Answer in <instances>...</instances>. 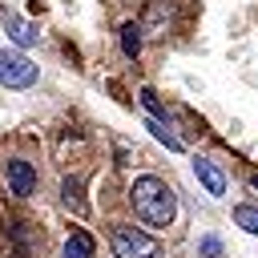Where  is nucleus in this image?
<instances>
[{
  "mask_svg": "<svg viewBox=\"0 0 258 258\" xmlns=\"http://www.w3.org/2000/svg\"><path fill=\"white\" fill-rule=\"evenodd\" d=\"M141 36H145L141 20H125V24H121V48H125V56H129V60H137V56H141Z\"/></svg>",
  "mask_w": 258,
  "mask_h": 258,
  "instance_id": "6e6552de",
  "label": "nucleus"
},
{
  "mask_svg": "<svg viewBox=\"0 0 258 258\" xmlns=\"http://www.w3.org/2000/svg\"><path fill=\"white\" fill-rule=\"evenodd\" d=\"M36 81V64L24 52H8L0 48V85L4 89H28Z\"/></svg>",
  "mask_w": 258,
  "mask_h": 258,
  "instance_id": "7ed1b4c3",
  "label": "nucleus"
},
{
  "mask_svg": "<svg viewBox=\"0 0 258 258\" xmlns=\"http://www.w3.org/2000/svg\"><path fill=\"white\" fill-rule=\"evenodd\" d=\"M4 28H8V36H12L20 48L36 44V24H28L24 16H16V12H4Z\"/></svg>",
  "mask_w": 258,
  "mask_h": 258,
  "instance_id": "0eeeda50",
  "label": "nucleus"
},
{
  "mask_svg": "<svg viewBox=\"0 0 258 258\" xmlns=\"http://www.w3.org/2000/svg\"><path fill=\"white\" fill-rule=\"evenodd\" d=\"M198 250H202V258H218V254H222V242L210 234V238H202V246H198Z\"/></svg>",
  "mask_w": 258,
  "mask_h": 258,
  "instance_id": "ddd939ff",
  "label": "nucleus"
},
{
  "mask_svg": "<svg viewBox=\"0 0 258 258\" xmlns=\"http://www.w3.org/2000/svg\"><path fill=\"white\" fill-rule=\"evenodd\" d=\"M250 185H254V189H258V173H254V177H250Z\"/></svg>",
  "mask_w": 258,
  "mask_h": 258,
  "instance_id": "4468645a",
  "label": "nucleus"
},
{
  "mask_svg": "<svg viewBox=\"0 0 258 258\" xmlns=\"http://www.w3.org/2000/svg\"><path fill=\"white\" fill-rule=\"evenodd\" d=\"M4 185H8V194H16V198H28V194H36V169L28 165V161H8L4 165Z\"/></svg>",
  "mask_w": 258,
  "mask_h": 258,
  "instance_id": "20e7f679",
  "label": "nucleus"
},
{
  "mask_svg": "<svg viewBox=\"0 0 258 258\" xmlns=\"http://www.w3.org/2000/svg\"><path fill=\"white\" fill-rule=\"evenodd\" d=\"M194 177L206 185V194H210V198H222V194H226V173H222L214 161H206V157H194Z\"/></svg>",
  "mask_w": 258,
  "mask_h": 258,
  "instance_id": "39448f33",
  "label": "nucleus"
},
{
  "mask_svg": "<svg viewBox=\"0 0 258 258\" xmlns=\"http://www.w3.org/2000/svg\"><path fill=\"white\" fill-rule=\"evenodd\" d=\"M60 258H93V238H89L85 230H77V234H69V242H64V250H60Z\"/></svg>",
  "mask_w": 258,
  "mask_h": 258,
  "instance_id": "1a4fd4ad",
  "label": "nucleus"
},
{
  "mask_svg": "<svg viewBox=\"0 0 258 258\" xmlns=\"http://www.w3.org/2000/svg\"><path fill=\"white\" fill-rule=\"evenodd\" d=\"M60 202H64L73 214H85V194H81V181H77V177H64V181H60Z\"/></svg>",
  "mask_w": 258,
  "mask_h": 258,
  "instance_id": "9d476101",
  "label": "nucleus"
},
{
  "mask_svg": "<svg viewBox=\"0 0 258 258\" xmlns=\"http://www.w3.org/2000/svg\"><path fill=\"white\" fill-rule=\"evenodd\" d=\"M169 20H173V4H169V0H153L149 12H145V20H141V28H145L149 36H165V32H169Z\"/></svg>",
  "mask_w": 258,
  "mask_h": 258,
  "instance_id": "423d86ee",
  "label": "nucleus"
},
{
  "mask_svg": "<svg viewBox=\"0 0 258 258\" xmlns=\"http://www.w3.org/2000/svg\"><path fill=\"white\" fill-rule=\"evenodd\" d=\"M129 198H133V210H137V218H141L145 226H169L173 214H177L173 189H169L161 177H153V173H141V177L133 181Z\"/></svg>",
  "mask_w": 258,
  "mask_h": 258,
  "instance_id": "f257e3e1",
  "label": "nucleus"
},
{
  "mask_svg": "<svg viewBox=\"0 0 258 258\" xmlns=\"http://www.w3.org/2000/svg\"><path fill=\"white\" fill-rule=\"evenodd\" d=\"M234 222H238L242 230L258 234V206H238V210H234Z\"/></svg>",
  "mask_w": 258,
  "mask_h": 258,
  "instance_id": "f8f14e48",
  "label": "nucleus"
},
{
  "mask_svg": "<svg viewBox=\"0 0 258 258\" xmlns=\"http://www.w3.org/2000/svg\"><path fill=\"white\" fill-rule=\"evenodd\" d=\"M145 129H149V133H153V137H157V141H161L165 149H173V153H181V137H177V133H169V125H165V121H157V117H149V125H145Z\"/></svg>",
  "mask_w": 258,
  "mask_h": 258,
  "instance_id": "9b49d317",
  "label": "nucleus"
},
{
  "mask_svg": "<svg viewBox=\"0 0 258 258\" xmlns=\"http://www.w3.org/2000/svg\"><path fill=\"white\" fill-rule=\"evenodd\" d=\"M113 254L117 258H153L157 242L145 230H137V226H117L113 230Z\"/></svg>",
  "mask_w": 258,
  "mask_h": 258,
  "instance_id": "f03ea898",
  "label": "nucleus"
}]
</instances>
